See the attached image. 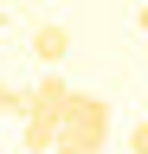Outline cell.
Wrapping results in <instances>:
<instances>
[{
    "mask_svg": "<svg viewBox=\"0 0 148 154\" xmlns=\"http://www.w3.org/2000/svg\"><path fill=\"white\" fill-rule=\"evenodd\" d=\"M97 148H109V103L97 90H71L58 116V154H97Z\"/></svg>",
    "mask_w": 148,
    "mask_h": 154,
    "instance_id": "1",
    "label": "cell"
},
{
    "mask_svg": "<svg viewBox=\"0 0 148 154\" xmlns=\"http://www.w3.org/2000/svg\"><path fill=\"white\" fill-rule=\"evenodd\" d=\"M65 103H71V84L58 77V64H45V77L26 90V109H39V116H65Z\"/></svg>",
    "mask_w": 148,
    "mask_h": 154,
    "instance_id": "2",
    "label": "cell"
},
{
    "mask_svg": "<svg viewBox=\"0 0 148 154\" xmlns=\"http://www.w3.org/2000/svg\"><path fill=\"white\" fill-rule=\"evenodd\" d=\"M20 141H26V154H58V116H39V109H26V122H20Z\"/></svg>",
    "mask_w": 148,
    "mask_h": 154,
    "instance_id": "3",
    "label": "cell"
},
{
    "mask_svg": "<svg viewBox=\"0 0 148 154\" xmlns=\"http://www.w3.org/2000/svg\"><path fill=\"white\" fill-rule=\"evenodd\" d=\"M65 51H71V32L65 26H32V58H39V64H58Z\"/></svg>",
    "mask_w": 148,
    "mask_h": 154,
    "instance_id": "4",
    "label": "cell"
},
{
    "mask_svg": "<svg viewBox=\"0 0 148 154\" xmlns=\"http://www.w3.org/2000/svg\"><path fill=\"white\" fill-rule=\"evenodd\" d=\"M0 116H26V90H13V84H0Z\"/></svg>",
    "mask_w": 148,
    "mask_h": 154,
    "instance_id": "5",
    "label": "cell"
},
{
    "mask_svg": "<svg viewBox=\"0 0 148 154\" xmlns=\"http://www.w3.org/2000/svg\"><path fill=\"white\" fill-rule=\"evenodd\" d=\"M129 154H148V122H135V128H129Z\"/></svg>",
    "mask_w": 148,
    "mask_h": 154,
    "instance_id": "6",
    "label": "cell"
},
{
    "mask_svg": "<svg viewBox=\"0 0 148 154\" xmlns=\"http://www.w3.org/2000/svg\"><path fill=\"white\" fill-rule=\"evenodd\" d=\"M135 26H142V32H148V0H142V7H135Z\"/></svg>",
    "mask_w": 148,
    "mask_h": 154,
    "instance_id": "7",
    "label": "cell"
},
{
    "mask_svg": "<svg viewBox=\"0 0 148 154\" xmlns=\"http://www.w3.org/2000/svg\"><path fill=\"white\" fill-rule=\"evenodd\" d=\"M129 7H135V0H129Z\"/></svg>",
    "mask_w": 148,
    "mask_h": 154,
    "instance_id": "8",
    "label": "cell"
},
{
    "mask_svg": "<svg viewBox=\"0 0 148 154\" xmlns=\"http://www.w3.org/2000/svg\"><path fill=\"white\" fill-rule=\"evenodd\" d=\"M97 154H103V148H97Z\"/></svg>",
    "mask_w": 148,
    "mask_h": 154,
    "instance_id": "9",
    "label": "cell"
}]
</instances>
